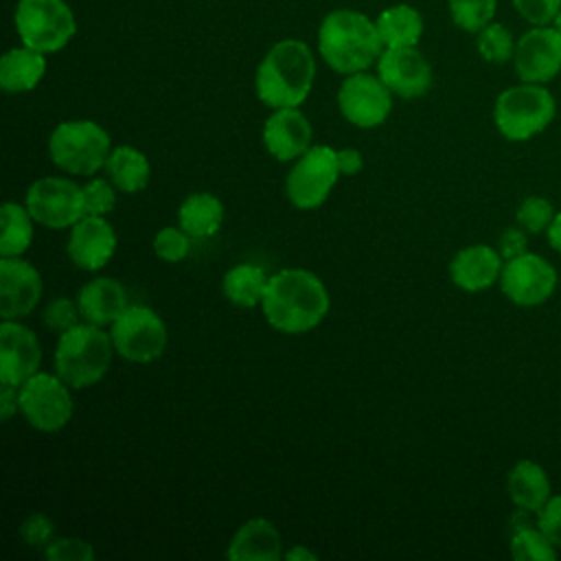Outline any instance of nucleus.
<instances>
[{"mask_svg": "<svg viewBox=\"0 0 561 561\" xmlns=\"http://www.w3.org/2000/svg\"><path fill=\"white\" fill-rule=\"evenodd\" d=\"M515 75L528 83H548L561 72V35L552 24L533 26L515 44Z\"/></svg>", "mask_w": 561, "mask_h": 561, "instance_id": "nucleus-14", "label": "nucleus"}, {"mask_svg": "<svg viewBox=\"0 0 561 561\" xmlns=\"http://www.w3.org/2000/svg\"><path fill=\"white\" fill-rule=\"evenodd\" d=\"M42 320L44 324L50 329V331H66L75 324H79L83 318H81V311H79V302L77 298H68V296H57L53 298L46 307H44V313H42Z\"/></svg>", "mask_w": 561, "mask_h": 561, "instance_id": "nucleus-36", "label": "nucleus"}, {"mask_svg": "<svg viewBox=\"0 0 561 561\" xmlns=\"http://www.w3.org/2000/svg\"><path fill=\"white\" fill-rule=\"evenodd\" d=\"M383 48L416 46L423 35V18L412 4H392L375 18Z\"/></svg>", "mask_w": 561, "mask_h": 561, "instance_id": "nucleus-28", "label": "nucleus"}, {"mask_svg": "<svg viewBox=\"0 0 561 561\" xmlns=\"http://www.w3.org/2000/svg\"><path fill=\"white\" fill-rule=\"evenodd\" d=\"M451 22L467 31L478 33L489 22H493L497 11V0H447Z\"/></svg>", "mask_w": 561, "mask_h": 561, "instance_id": "nucleus-32", "label": "nucleus"}, {"mask_svg": "<svg viewBox=\"0 0 561 561\" xmlns=\"http://www.w3.org/2000/svg\"><path fill=\"white\" fill-rule=\"evenodd\" d=\"M44 557L48 561H94L96 552L92 543L81 537H55L44 548Z\"/></svg>", "mask_w": 561, "mask_h": 561, "instance_id": "nucleus-37", "label": "nucleus"}, {"mask_svg": "<svg viewBox=\"0 0 561 561\" xmlns=\"http://www.w3.org/2000/svg\"><path fill=\"white\" fill-rule=\"evenodd\" d=\"M554 215H557V213H554L552 202L546 199V197H539V195L526 197V199L519 204L517 213H515L519 228H524V230L530 232V234H537V232L548 230V226L552 224Z\"/></svg>", "mask_w": 561, "mask_h": 561, "instance_id": "nucleus-34", "label": "nucleus"}, {"mask_svg": "<svg viewBox=\"0 0 561 561\" xmlns=\"http://www.w3.org/2000/svg\"><path fill=\"white\" fill-rule=\"evenodd\" d=\"M283 552V537L276 524L267 517H252L237 528L226 557L230 561H278Z\"/></svg>", "mask_w": 561, "mask_h": 561, "instance_id": "nucleus-21", "label": "nucleus"}, {"mask_svg": "<svg viewBox=\"0 0 561 561\" xmlns=\"http://www.w3.org/2000/svg\"><path fill=\"white\" fill-rule=\"evenodd\" d=\"M502 267L504 259L495 248L473 243L454 254L449 263V278L462 291H482L500 280Z\"/></svg>", "mask_w": 561, "mask_h": 561, "instance_id": "nucleus-20", "label": "nucleus"}, {"mask_svg": "<svg viewBox=\"0 0 561 561\" xmlns=\"http://www.w3.org/2000/svg\"><path fill=\"white\" fill-rule=\"evenodd\" d=\"M502 294L519 307H537L557 289V270L539 254L524 252L504 261L500 274Z\"/></svg>", "mask_w": 561, "mask_h": 561, "instance_id": "nucleus-13", "label": "nucleus"}, {"mask_svg": "<svg viewBox=\"0 0 561 561\" xmlns=\"http://www.w3.org/2000/svg\"><path fill=\"white\" fill-rule=\"evenodd\" d=\"M79 311L83 322L96 327H110L127 307V289L112 276H96L88 280L77 294Z\"/></svg>", "mask_w": 561, "mask_h": 561, "instance_id": "nucleus-22", "label": "nucleus"}, {"mask_svg": "<svg viewBox=\"0 0 561 561\" xmlns=\"http://www.w3.org/2000/svg\"><path fill=\"white\" fill-rule=\"evenodd\" d=\"M316 79V57L302 39H280L263 55L254 75V90L270 110L300 107Z\"/></svg>", "mask_w": 561, "mask_h": 561, "instance_id": "nucleus-2", "label": "nucleus"}, {"mask_svg": "<svg viewBox=\"0 0 561 561\" xmlns=\"http://www.w3.org/2000/svg\"><path fill=\"white\" fill-rule=\"evenodd\" d=\"M506 489L511 502L517 508L530 511L535 515L552 497V484L546 469L528 458L513 465V469L508 471Z\"/></svg>", "mask_w": 561, "mask_h": 561, "instance_id": "nucleus-24", "label": "nucleus"}, {"mask_svg": "<svg viewBox=\"0 0 561 561\" xmlns=\"http://www.w3.org/2000/svg\"><path fill=\"white\" fill-rule=\"evenodd\" d=\"M110 335L116 355L134 364L158 359L169 342L164 320L147 305H129L110 324Z\"/></svg>", "mask_w": 561, "mask_h": 561, "instance_id": "nucleus-9", "label": "nucleus"}, {"mask_svg": "<svg viewBox=\"0 0 561 561\" xmlns=\"http://www.w3.org/2000/svg\"><path fill=\"white\" fill-rule=\"evenodd\" d=\"M114 353L110 331L105 333L103 327L79 322L57 337L55 373L72 390H83L105 377Z\"/></svg>", "mask_w": 561, "mask_h": 561, "instance_id": "nucleus-4", "label": "nucleus"}, {"mask_svg": "<svg viewBox=\"0 0 561 561\" xmlns=\"http://www.w3.org/2000/svg\"><path fill=\"white\" fill-rule=\"evenodd\" d=\"M270 274L254 263H237L221 278V294L228 302L241 309L261 305Z\"/></svg>", "mask_w": 561, "mask_h": 561, "instance_id": "nucleus-26", "label": "nucleus"}, {"mask_svg": "<svg viewBox=\"0 0 561 561\" xmlns=\"http://www.w3.org/2000/svg\"><path fill=\"white\" fill-rule=\"evenodd\" d=\"M70 386L57 373H35L20 388V412L39 432L64 430L75 412Z\"/></svg>", "mask_w": 561, "mask_h": 561, "instance_id": "nucleus-10", "label": "nucleus"}, {"mask_svg": "<svg viewBox=\"0 0 561 561\" xmlns=\"http://www.w3.org/2000/svg\"><path fill=\"white\" fill-rule=\"evenodd\" d=\"M116 243V232L105 217L83 215L70 228L66 252L75 267L83 272H99L112 261Z\"/></svg>", "mask_w": 561, "mask_h": 561, "instance_id": "nucleus-18", "label": "nucleus"}, {"mask_svg": "<svg viewBox=\"0 0 561 561\" xmlns=\"http://www.w3.org/2000/svg\"><path fill=\"white\" fill-rule=\"evenodd\" d=\"M116 206V186L105 178H90L83 184V208L85 215L105 217Z\"/></svg>", "mask_w": 561, "mask_h": 561, "instance_id": "nucleus-35", "label": "nucleus"}, {"mask_svg": "<svg viewBox=\"0 0 561 561\" xmlns=\"http://www.w3.org/2000/svg\"><path fill=\"white\" fill-rule=\"evenodd\" d=\"M383 50L375 20L355 9H335L318 26V53L324 64L340 72L353 75L377 64Z\"/></svg>", "mask_w": 561, "mask_h": 561, "instance_id": "nucleus-3", "label": "nucleus"}, {"mask_svg": "<svg viewBox=\"0 0 561 561\" xmlns=\"http://www.w3.org/2000/svg\"><path fill=\"white\" fill-rule=\"evenodd\" d=\"M337 107L344 121L359 129H373L386 123L392 110V92L368 70L346 75L337 90Z\"/></svg>", "mask_w": 561, "mask_h": 561, "instance_id": "nucleus-12", "label": "nucleus"}, {"mask_svg": "<svg viewBox=\"0 0 561 561\" xmlns=\"http://www.w3.org/2000/svg\"><path fill=\"white\" fill-rule=\"evenodd\" d=\"M557 114V101L543 83L522 81L497 94L493 123L497 131L513 142H524L541 134Z\"/></svg>", "mask_w": 561, "mask_h": 561, "instance_id": "nucleus-6", "label": "nucleus"}, {"mask_svg": "<svg viewBox=\"0 0 561 561\" xmlns=\"http://www.w3.org/2000/svg\"><path fill=\"white\" fill-rule=\"evenodd\" d=\"M261 138L272 158L294 162L311 147L313 127L298 107H280L265 118Z\"/></svg>", "mask_w": 561, "mask_h": 561, "instance_id": "nucleus-19", "label": "nucleus"}, {"mask_svg": "<svg viewBox=\"0 0 561 561\" xmlns=\"http://www.w3.org/2000/svg\"><path fill=\"white\" fill-rule=\"evenodd\" d=\"M546 234H548L550 245L561 254V210L554 215V219H552V224L548 226Z\"/></svg>", "mask_w": 561, "mask_h": 561, "instance_id": "nucleus-45", "label": "nucleus"}, {"mask_svg": "<svg viewBox=\"0 0 561 561\" xmlns=\"http://www.w3.org/2000/svg\"><path fill=\"white\" fill-rule=\"evenodd\" d=\"M537 526L561 550V493H552V497L541 506L537 513Z\"/></svg>", "mask_w": 561, "mask_h": 561, "instance_id": "nucleus-40", "label": "nucleus"}, {"mask_svg": "<svg viewBox=\"0 0 561 561\" xmlns=\"http://www.w3.org/2000/svg\"><path fill=\"white\" fill-rule=\"evenodd\" d=\"M44 291L42 274L22 256H0V316L22 320L35 311Z\"/></svg>", "mask_w": 561, "mask_h": 561, "instance_id": "nucleus-16", "label": "nucleus"}, {"mask_svg": "<svg viewBox=\"0 0 561 561\" xmlns=\"http://www.w3.org/2000/svg\"><path fill=\"white\" fill-rule=\"evenodd\" d=\"M105 171H107L112 184L123 193L142 191L151 178L149 158L131 145L114 147L105 162Z\"/></svg>", "mask_w": 561, "mask_h": 561, "instance_id": "nucleus-27", "label": "nucleus"}, {"mask_svg": "<svg viewBox=\"0 0 561 561\" xmlns=\"http://www.w3.org/2000/svg\"><path fill=\"white\" fill-rule=\"evenodd\" d=\"M526 245H528V241H526L524 228H506L497 239V252L502 254L504 261L524 254Z\"/></svg>", "mask_w": 561, "mask_h": 561, "instance_id": "nucleus-41", "label": "nucleus"}, {"mask_svg": "<svg viewBox=\"0 0 561 561\" xmlns=\"http://www.w3.org/2000/svg\"><path fill=\"white\" fill-rule=\"evenodd\" d=\"M20 537L24 539L26 546L31 548H46L55 539V524L48 515L44 513H31L22 524H20Z\"/></svg>", "mask_w": 561, "mask_h": 561, "instance_id": "nucleus-38", "label": "nucleus"}, {"mask_svg": "<svg viewBox=\"0 0 561 561\" xmlns=\"http://www.w3.org/2000/svg\"><path fill=\"white\" fill-rule=\"evenodd\" d=\"M191 234L180 226H164L153 234V254L167 263H180L191 252Z\"/></svg>", "mask_w": 561, "mask_h": 561, "instance_id": "nucleus-33", "label": "nucleus"}, {"mask_svg": "<svg viewBox=\"0 0 561 561\" xmlns=\"http://www.w3.org/2000/svg\"><path fill=\"white\" fill-rule=\"evenodd\" d=\"M337 169L342 175H357L364 169L362 151H357L353 147L337 149Z\"/></svg>", "mask_w": 561, "mask_h": 561, "instance_id": "nucleus-43", "label": "nucleus"}, {"mask_svg": "<svg viewBox=\"0 0 561 561\" xmlns=\"http://www.w3.org/2000/svg\"><path fill=\"white\" fill-rule=\"evenodd\" d=\"M24 206L35 224L50 230H66L85 215L83 186L75 184L70 178L46 175L26 188Z\"/></svg>", "mask_w": 561, "mask_h": 561, "instance_id": "nucleus-11", "label": "nucleus"}, {"mask_svg": "<svg viewBox=\"0 0 561 561\" xmlns=\"http://www.w3.org/2000/svg\"><path fill=\"white\" fill-rule=\"evenodd\" d=\"M513 7L530 26H548L561 11V0H513Z\"/></svg>", "mask_w": 561, "mask_h": 561, "instance_id": "nucleus-39", "label": "nucleus"}, {"mask_svg": "<svg viewBox=\"0 0 561 561\" xmlns=\"http://www.w3.org/2000/svg\"><path fill=\"white\" fill-rule=\"evenodd\" d=\"M13 24L20 42L44 55L66 48L77 33V20L66 0H18Z\"/></svg>", "mask_w": 561, "mask_h": 561, "instance_id": "nucleus-7", "label": "nucleus"}, {"mask_svg": "<svg viewBox=\"0 0 561 561\" xmlns=\"http://www.w3.org/2000/svg\"><path fill=\"white\" fill-rule=\"evenodd\" d=\"M2 234H0V256H22L33 243L35 219L24 204L4 202L2 210Z\"/></svg>", "mask_w": 561, "mask_h": 561, "instance_id": "nucleus-29", "label": "nucleus"}, {"mask_svg": "<svg viewBox=\"0 0 561 561\" xmlns=\"http://www.w3.org/2000/svg\"><path fill=\"white\" fill-rule=\"evenodd\" d=\"M557 550L537 524L511 533V557L515 561H554Z\"/></svg>", "mask_w": 561, "mask_h": 561, "instance_id": "nucleus-30", "label": "nucleus"}, {"mask_svg": "<svg viewBox=\"0 0 561 561\" xmlns=\"http://www.w3.org/2000/svg\"><path fill=\"white\" fill-rule=\"evenodd\" d=\"M42 346L37 335L20 320L0 324V381L20 388L28 377L39 373Z\"/></svg>", "mask_w": 561, "mask_h": 561, "instance_id": "nucleus-17", "label": "nucleus"}, {"mask_svg": "<svg viewBox=\"0 0 561 561\" xmlns=\"http://www.w3.org/2000/svg\"><path fill=\"white\" fill-rule=\"evenodd\" d=\"M515 44L517 42L513 33L502 22H495V20L476 33V48L480 57L489 64L513 61Z\"/></svg>", "mask_w": 561, "mask_h": 561, "instance_id": "nucleus-31", "label": "nucleus"}, {"mask_svg": "<svg viewBox=\"0 0 561 561\" xmlns=\"http://www.w3.org/2000/svg\"><path fill=\"white\" fill-rule=\"evenodd\" d=\"M224 204L217 195L197 191L184 197L178 208V226L184 228L193 239L215 237L224 224Z\"/></svg>", "mask_w": 561, "mask_h": 561, "instance_id": "nucleus-25", "label": "nucleus"}, {"mask_svg": "<svg viewBox=\"0 0 561 561\" xmlns=\"http://www.w3.org/2000/svg\"><path fill=\"white\" fill-rule=\"evenodd\" d=\"M20 412V394L18 388L11 383L0 381V419L7 423L13 414Z\"/></svg>", "mask_w": 561, "mask_h": 561, "instance_id": "nucleus-42", "label": "nucleus"}, {"mask_svg": "<svg viewBox=\"0 0 561 561\" xmlns=\"http://www.w3.org/2000/svg\"><path fill=\"white\" fill-rule=\"evenodd\" d=\"M340 175L337 149L329 145H311L300 158L294 160L287 173V199L298 210H313L327 202Z\"/></svg>", "mask_w": 561, "mask_h": 561, "instance_id": "nucleus-8", "label": "nucleus"}, {"mask_svg": "<svg viewBox=\"0 0 561 561\" xmlns=\"http://www.w3.org/2000/svg\"><path fill=\"white\" fill-rule=\"evenodd\" d=\"M329 307L331 298L322 278L300 267L272 274L261 300L267 324L287 335L316 329L327 318Z\"/></svg>", "mask_w": 561, "mask_h": 561, "instance_id": "nucleus-1", "label": "nucleus"}, {"mask_svg": "<svg viewBox=\"0 0 561 561\" xmlns=\"http://www.w3.org/2000/svg\"><path fill=\"white\" fill-rule=\"evenodd\" d=\"M283 559H287V561H316L318 554L311 548H307L302 543H296V546H291L289 550L283 552Z\"/></svg>", "mask_w": 561, "mask_h": 561, "instance_id": "nucleus-44", "label": "nucleus"}, {"mask_svg": "<svg viewBox=\"0 0 561 561\" xmlns=\"http://www.w3.org/2000/svg\"><path fill=\"white\" fill-rule=\"evenodd\" d=\"M377 75L394 96L419 99L432 88L434 75L416 46L383 48L377 59Z\"/></svg>", "mask_w": 561, "mask_h": 561, "instance_id": "nucleus-15", "label": "nucleus"}, {"mask_svg": "<svg viewBox=\"0 0 561 561\" xmlns=\"http://www.w3.org/2000/svg\"><path fill=\"white\" fill-rule=\"evenodd\" d=\"M112 153V138L103 125L90 118L59 123L48 136L50 162L70 175L99 173Z\"/></svg>", "mask_w": 561, "mask_h": 561, "instance_id": "nucleus-5", "label": "nucleus"}, {"mask_svg": "<svg viewBox=\"0 0 561 561\" xmlns=\"http://www.w3.org/2000/svg\"><path fill=\"white\" fill-rule=\"evenodd\" d=\"M552 26H554V28H557V33L561 35V11H559V13H557V18L552 20Z\"/></svg>", "mask_w": 561, "mask_h": 561, "instance_id": "nucleus-46", "label": "nucleus"}, {"mask_svg": "<svg viewBox=\"0 0 561 561\" xmlns=\"http://www.w3.org/2000/svg\"><path fill=\"white\" fill-rule=\"evenodd\" d=\"M44 75L46 55L24 44L9 48L0 59V88L7 94H22L35 90Z\"/></svg>", "mask_w": 561, "mask_h": 561, "instance_id": "nucleus-23", "label": "nucleus"}]
</instances>
